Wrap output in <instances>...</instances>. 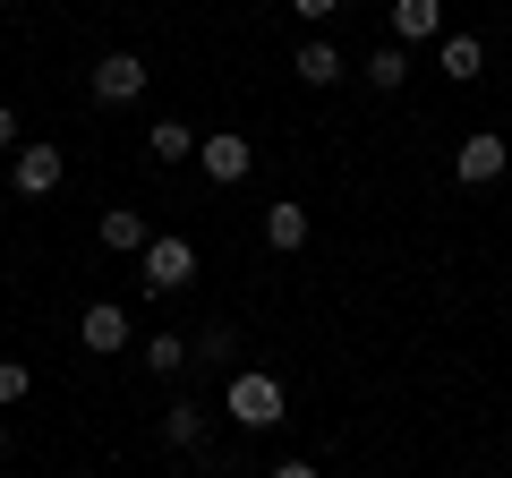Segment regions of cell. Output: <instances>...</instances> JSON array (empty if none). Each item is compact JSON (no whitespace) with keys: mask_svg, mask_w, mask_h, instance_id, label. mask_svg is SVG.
Wrapping results in <instances>:
<instances>
[{"mask_svg":"<svg viewBox=\"0 0 512 478\" xmlns=\"http://www.w3.org/2000/svg\"><path fill=\"white\" fill-rule=\"evenodd\" d=\"M222 410H231L239 427H274L282 410H291V393H282V376H265V368H239L231 385H222Z\"/></svg>","mask_w":512,"mask_h":478,"instance_id":"6da1fadb","label":"cell"},{"mask_svg":"<svg viewBox=\"0 0 512 478\" xmlns=\"http://www.w3.org/2000/svg\"><path fill=\"white\" fill-rule=\"evenodd\" d=\"M60 180H69V154L43 146V137H26V146L9 154V188H18V197H52Z\"/></svg>","mask_w":512,"mask_h":478,"instance_id":"7a4b0ae2","label":"cell"},{"mask_svg":"<svg viewBox=\"0 0 512 478\" xmlns=\"http://www.w3.org/2000/svg\"><path fill=\"white\" fill-rule=\"evenodd\" d=\"M197 282V248H188L180 231H154V248H146V291H188Z\"/></svg>","mask_w":512,"mask_h":478,"instance_id":"3957f363","label":"cell"},{"mask_svg":"<svg viewBox=\"0 0 512 478\" xmlns=\"http://www.w3.org/2000/svg\"><path fill=\"white\" fill-rule=\"evenodd\" d=\"M504 163H512V154H504V137H495V129H478V137H461L453 180H461V188H495V180H504Z\"/></svg>","mask_w":512,"mask_h":478,"instance_id":"277c9868","label":"cell"},{"mask_svg":"<svg viewBox=\"0 0 512 478\" xmlns=\"http://www.w3.org/2000/svg\"><path fill=\"white\" fill-rule=\"evenodd\" d=\"M197 171H205L214 188H239V180L256 171V146H248V137H231V129H222V137H205V146H197Z\"/></svg>","mask_w":512,"mask_h":478,"instance_id":"5b68a950","label":"cell"},{"mask_svg":"<svg viewBox=\"0 0 512 478\" xmlns=\"http://www.w3.org/2000/svg\"><path fill=\"white\" fill-rule=\"evenodd\" d=\"M86 86H94V103H137V94H146V60L137 52H103Z\"/></svg>","mask_w":512,"mask_h":478,"instance_id":"8992f818","label":"cell"},{"mask_svg":"<svg viewBox=\"0 0 512 478\" xmlns=\"http://www.w3.org/2000/svg\"><path fill=\"white\" fill-rule=\"evenodd\" d=\"M77 342H86L94 359H111V350H137V333H128V308H120V299H94L86 325H77Z\"/></svg>","mask_w":512,"mask_h":478,"instance_id":"52a82bcc","label":"cell"},{"mask_svg":"<svg viewBox=\"0 0 512 478\" xmlns=\"http://www.w3.org/2000/svg\"><path fill=\"white\" fill-rule=\"evenodd\" d=\"M393 43H402V52L444 43V0H393Z\"/></svg>","mask_w":512,"mask_h":478,"instance_id":"ba28073f","label":"cell"},{"mask_svg":"<svg viewBox=\"0 0 512 478\" xmlns=\"http://www.w3.org/2000/svg\"><path fill=\"white\" fill-rule=\"evenodd\" d=\"M436 69L453 77V86H470V77H487V43H478V35H444L436 43Z\"/></svg>","mask_w":512,"mask_h":478,"instance_id":"9c48e42d","label":"cell"},{"mask_svg":"<svg viewBox=\"0 0 512 478\" xmlns=\"http://www.w3.org/2000/svg\"><path fill=\"white\" fill-rule=\"evenodd\" d=\"M103 248H120V257H146V248H154L146 214H137V205H111V214H103Z\"/></svg>","mask_w":512,"mask_h":478,"instance_id":"30bf717a","label":"cell"},{"mask_svg":"<svg viewBox=\"0 0 512 478\" xmlns=\"http://www.w3.org/2000/svg\"><path fill=\"white\" fill-rule=\"evenodd\" d=\"M163 444L171 453H205V402H171L163 410Z\"/></svg>","mask_w":512,"mask_h":478,"instance_id":"8fae6325","label":"cell"},{"mask_svg":"<svg viewBox=\"0 0 512 478\" xmlns=\"http://www.w3.org/2000/svg\"><path fill=\"white\" fill-rule=\"evenodd\" d=\"M265 248H282V257H291V248H308V205H265Z\"/></svg>","mask_w":512,"mask_h":478,"instance_id":"7c38bea8","label":"cell"},{"mask_svg":"<svg viewBox=\"0 0 512 478\" xmlns=\"http://www.w3.org/2000/svg\"><path fill=\"white\" fill-rule=\"evenodd\" d=\"M231 359H239V333L222 325V316L205 333H188V368H231Z\"/></svg>","mask_w":512,"mask_h":478,"instance_id":"4fadbf2b","label":"cell"},{"mask_svg":"<svg viewBox=\"0 0 512 478\" xmlns=\"http://www.w3.org/2000/svg\"><path fill=\"white\" fill-rule=\"evenodd\" d=\"M291 77H299V86H333V77H342V52H333L325 35L299 43V52H291Z\"/></svg>","mask_w":512,"mask_h":478,"instance_id":"5bb4252c","label":"cell"},{"mask_svg":"<svg viewBox=\"0 0 512 478\" xmlns=\"http://www.w3.org/2000/svg\"><path fill=\"white\" fill-rule=\"evenodd\" d=\"M146 146H154V163H197V146H205V137L188 129V120H154V137H146Z\"/></svg>","mask_w":512,"mask_h":478,"instance_id":"9a60e30c","label":"cell"},{"mask_svg":"<svg viewBox=\"0 0 512 478\" xmlns=\"http://www.w3.org/2000/svg\"><path fill=\"white\" fill-rule=\"evenodd\" d=\"M359 69H367V86H376V94H402V86H410V52H402V43H384V52H367Z\"/></svg>","mask_w":512,"mask_h":478,"instance_id":"2e32d148","label":"cell"},{"mask_svg":"<svg viewBox=\"0 0 512 478\" xmlns=\"http://www.w3.org/2000/svg\"><path fill=\"white\" fill-rule=\"evenodd\" d=\"M137 359H146L154 376H180V368H188V333H146V342H137Z\"/></svg>","mask_w":512,"mask_h":478,"instance_id":"e0dca14e","label":"cell"},{"mask_svg":"<svg viewBox=\"0 0 512 478\" xmlns=\"http://www.w3.org/2000/svg\"><path fill=\"white\" fill-rule=\"evenodd\" d=\"M26 393H35V368L26 359H0V410H18Z\"/></svg>","mask_w":512,"mask_h":478,"instance_id":"ac0fdd59","label":"cell"},{"mask_svg":"<svg viewBox=\"0 0 512 478\" xmlns=\"http://www.w3.org/2000/svg\"><path fill=\"white\" fill-rule=\"evenodd\" d=\"M18 146H26V137H18V111L0 103V154H18Z\"/></svg>","mask_w":512,"mask_h":478,"instance_id":"d6986e66","label":"cell"},{"mask_svg":"<svg viewBox=\"0 0 512 478\" xmlns=\"http://www.w3.org/2000/svg\"><path fill=\"white\" fill-rule=\"evenodd\" d=\"M291 9H299V18H308V26H325L333 9H342V0H291Z\"/></svg>","mask_w":512,"mask_h":478,"instance_id":"ffe728a7","label":"cell"},{"mask_svg":"<svg viewBox=\"0 0 512 478\" xmlns=\"http://www.w3.org/2000/svg\"><path fill=\"white\" fill-rule=\"evenodd\" d=\"M265 478H325L316 461H282V470H265Z\"/></svg>","mask_w":512,"mask_h":478,"instance_id":"44dd1931","label":"cell"},{"mask_svg":"<svg viewBox=\"0 0 512 478\" xmlns=\"http://www.w3.org/2000/svg\"><path fill=\"white\" fill-rule=\"evenodd\" d=\"M0 470H9V427H0Z\"/></svg>","mask_w":512,"mask_h":478,"instance_id":"7402d4cb","label":"cell"}]
</instances>
